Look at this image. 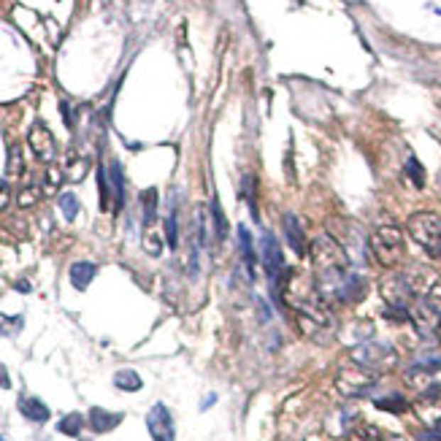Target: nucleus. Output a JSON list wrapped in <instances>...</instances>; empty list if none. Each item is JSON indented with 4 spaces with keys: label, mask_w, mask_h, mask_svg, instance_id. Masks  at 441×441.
Segmentation results:
<instances>
[{
    "label": "nucleus",
    "mask_w": 441,
    "mask_h": 441,
    "mask_svg": "<svg viewBox=\"0 0 441 441\" xmlns=\"http://www.w3.org/2000/svg\"><path fill=\"white\" fill-rule=\"evenodd\" d=\"M165 239H168V246L176 249L179 233H176V212H173V209H171V214H168V219H165Z\"/></svg>",
    "instance_id": "obj_24"
},
{
    "label": "nucleus",
    "mask_w": 441,
    "mask_h": 441,
    "mask_svg": "<svg viewBox=\"0 0 441 441\" xmlns=\"http://www.w3.org/2000/svg\"><path fill=\"white\" fill-rule=\"evenodd\" d=\"M19 412L25 414L28 420H33V423H46V420H49L46 403L38 398H33V396H22V398H19Z\"/></svg>",
    "instance_id": "obj_14"
},
{
    "label": "nucleus",
    "mask_w": 441,
    "mask_h": 441,
    "mask_svg": "<svg viewBox=\"0 0 441 441\" xmlns=\"http://www.w3.org/2000/svg\"><path fill=\"white\" fill-rule=\"evenodd\" d=\"M0 441H9V439H3V436H0Z\"/></svg>",
    "instance_id": "obj_29"
},
{
    "label": "nucleus",
    "mask_w": 441,
    "mask_h": 441,
    "mask_svg": "<svg viewBox=\"0 0 441 441\" xmlns=\"http://www.w3.org/2000/svg\"><path fill=\"white\" fill-rule=\"evenodd\" d=\"M282 225H285V236H287V244L293 246V252L298 257H303L309 249H306V236H303V228H300L298 217L295 214H285V219H282Z\"/></svg>",
    "instance_id": "obj_8"
},
{
    "label": "nucleus",
    "mask_w": 441,
    "mask_h": 441,
    "mask_svg": "<svg viewBox=\"0 0 441 441\" xmlns=\"http://www.w3.org/2000/svg\"><path fill=\"white\" fill-rule=\"evenodd\" d=\"M146 428L155 441H173L176 439V428H173V417L165 403H155L149 414H146Z\"/></svg>",
    "instance_id": "obj_5"
},
{
    "label": "nucleus",
    "mask_w": 441,
    "mask_h": 441,
    "mask_svg": "<svg viewBox=\"0 0 441 441\" xmlns=\"http://www.w3.org/2000/svg\"><path fill=\"white\" fill-rule=\"evenodd\" d=\"M0 387H11V379H9V374H6V369H3V363H0Z\"/></svg>",
    "instance_id": "obj_27"
},
{
    "label": "nucleus",
    "mask_w": 441,
    "mask_h": 441,
    "mask_svg": "<svg viewBox=\"0 0 441 441\" xmlns=\"http://www.w3.org/2000/svg\"><path fill=\"white\" fill-rule=\"evenodd\" d=\"M336 384H339V390L344 396H366L371 387L376 384V374L355 363V366L342 369V374L336 376Z\"/></svg>",
    "instance_id": "obj_4"
},
{
    "label": "nucleus",
    "mask_w": 441,
    "mask_h": 441,
    "mask_svg": "<svg viewBox=\"0 0 441 441\" xmlns=\"http://www.w3.org/2000/svg\"><path fill=\"white\" fill-rule=\"evenodd\" d=\"M439 185H441V173H439Z\"/></svg>",
    "instance_id": "obj_30"
},
{
    "label": "nucleus",
    "mask_w": 441,
    "mask_h": 441,
    "mask_svg": "<svg viewBox=\"0 0 441 441\" xmlns=\"http://www.w3.org/2000/svg\"><path fill=\"white\" fill-rule=\"evenodd\" d=\"M82 428H85V417L82 414H65L62 420H60L58 430L60 433H65V436H79L82 433Z\"/></svg>",
    "instance_id": "obj_16"
},
{
    "label": "nucleus",
    "mask_w": 441,
    "mask_h": 441,
    "mask_svg": "<svg viewBox=\"0 0 441 441\" xmlns=\"http://www.w3.org/2000/svg\"><path fill=\"white\" fill-rule=\"evenodd\" d=\"M423 439H436V441H441V420L433 428H430L428 433H423Z\"/></svg>",
    "instance_id": "obj_26"
},
{
    "label": "nucleus",
    "mask_w": 441,
    "mask_h": 441,
    "mask_svg": "<svg viewBox=\"0 0 441 441\" xmlns=\"http://www.w3.org/2000/svg\"><path fill=\"white\" fill-rule=\"evenodd\" d=\"M98 192H100V209L109 212L111 209V187H109V176H106L103 165L98 168Z\"/></svg>",
    "instance_id": "obj_19"
},
{
    "label": "nucleus",
    "mask_w": 441,
    "mask_h": 441,
    "mask_svg": "<svg viewBox=\"0 0 441 441\" xmlns=\"http://www.w3.org/2000/svg\"><path fill=\"white\" fill-rule=\"evenodd\" d=\"M352 360H355L357 366H363V369L379 371L382 366L393 363V349H390V347H384V344H366V347L355 349Z\"/></svg>",
    "instance_id": "obj_7"
},
{
    "label": "nucleus",
    "mask_w": 441,
    "mask_h": 441,
    "mask_svg": "<svg viewBox=\"0 0 441 441\" xmlns=\"http://www.w3.org/2000/svg\"><path fill=\"white\" fill-rule=\"evenodd\" d=\"M406 176L412 179V185L417 187V190L425 187V171H423V165H420L417 157H409V160H406Z\"/></svg>",
    "instance_id": "obj_20"
},
{
    "label": "nucleus",
    "mask_w": 441,
    "mask_h": 441,
    "mask_svg": "<svg viewBox=\"0 0 441 441\" xmlns=\"http://www.w3.org/2000/svg\"><path fill=\"white\" fill-rule=\"evenodd\" d=\"M109 187L114 192V212H122V206H125V176H122V165L116 160L109 165Z\"/></svg>",
    "instance_id": "obj_12"
},
{
    "label": "nucleus",
    "mask_w": 441,
    "mask_h": 441,
    "mask_svg": "<svg viewBox=\"0 0 441 441\" xmlns=\"http://www.w3.org/2000/svg\"><path fill=\"white\" fill-rule=\"evenodd\" d=\"M369 246L374 260L382 266V268H396L403 252H406V241H403V230L396 225H379L376 230H371Z\"/></svg>",
    "instance_id": "obj_2"
},
{
    "label": "nucleus",
    "mask_w": 441,
    "mask_h": 441,
    "mask_svg": "<svg viewBox=\"0 0 441 441\" xmlns=\"http://www.w3.org/2000/svg\"><path fill=\"white\" fill-rule=\"evenodd\" d=\"M22 327V317H14V320H6L0 314V333H16Z\"/></svg>",
    "instance_id": "obj_25"
},
{
    "label": "nucleus",
    "mask_w": 441,
    "mask_h": 441,
    "mask_svg": "<svg viewBox=\"0 0 441 441\" xmlns=\"http://www.w3.org/2000/svg\"><path fill=\"white\" fill-rule=\"evenodd\" d=\"M114 384L119 390H125V393H136V390H141V376L136 374L133 369H122L114 374Z\"/></svg>",
    "instance_id": "obj_15"
},
{
    "label": "nucleus",
    "mask_w": 441,
    "mask_h": 441,
    "mask_svg": "<svg viewBox=\"0 0 441 441\" xmlns=\"http://www.w3.org/2000/svg\"><path fill=\"white\" fill-rule=\"evenodd\" d=\"M260 257H263V266H266V273H268L271 285L282 279L285 273V257H282V249H279V241L271 236V233H263V241H260Z\"/></svg>",
    "instance_id": "obj_6"
},
{
    "label": "nucleus",
    "mask_w": 441,
    "mask_h": 441,
    "mask_svg": "<svg viewBox=\"0 0 441 441\" xmlns=\"http://www.w3.org/2000/svg\"><path fill=\"white\" fill-rule=\"evenodd\" d=\"M349 441H382V433L374 425H357L355 430H349Z\"/></svg>",
    "instance_id": "obj_22"
},
{
    "label": "nucleus",
    "mask_w": 441,
    "mask_h": 441,
    "mask_svg": "<svg viewBox=\"0 0 441 441\" xmlns=\"http://www.w3.org/2000/svg\"><path fill=\"white\" fill-rule=\"evenodd\" d=\"M122 423V414L119 412H106V409H92L89 412V425L95 433H109Z\"/></svg>",
    "instance_id": "obj_11"
},
{
    "label": "nucleus",
    "mask_w": 441,
    "mask_h": 441,
    "mask_svg": "<svg viewBox=\"0 0 441 441\" xmlns=\"http://www.w3.org/2000/svg\"><path fill=\"white\" fill-rule=\"evenodd\" d=\"M406 230L430 257H441V217L433 212H417L409 217Z\"/></svg>",
    "instance_id": "obj_3"
},
{
    "label": "nucleus",
    "mask_w": 441,
    "mask_h": 441,
    "mask_svg": "<svg viewBox=\"0 0 441 441\" xmlns=\"http://www.w3.org/2000/svg\"><path fill=\"white\" fill-rule=\"evenodd\" d=\"M239 246H241V260L246 271H249V279H255V263H257V255H255V244H252V236H249V230L239 225Z\"/></svg>",
    "instance_id": "obj_13"
},
{
    "label": "nucleus",
    "mask_w": 441,
    "mask_h": 441,
    "mask_svg": "<svg viewBox=\"0 0 441 441\" xmlns=\"http://www.w3.org/2000/svg\"><path fill=\"white\" fill-rule=\"evenodd\" d=\"M214 401H217V396H209V398L203 401V403H200V409H206V406H212Z\"/></svg>",
    "instance_id": "obj_28"
},
{
    "label": "nucleus",
    "mask_w": 441,
    "mask_h": 441,
    "mask_svg": "<svg viewBox=\"0 0 441 441\" xmlns=\"http://www.w3.org/2000/svg\"><path fill=\"white\" fill-rule=\"evenodd\" d=\"M60 209H62V217H65L68 222H73L82 206H79V198H76L73 192H65V195H60Z\"/></svg>",
    "instance_id": "obj_21"
},
{
    "label": "nucleus",
    "mask_w": 441,
    "mask_h": 441,
    "mask_svg": "<svg viewBox=\"0 0 441 441\" xmlns=\"http://www.w3.org/2000/svg\"><path fill=\"white\" fill-rule=\"evenodd\" d=\"M212 217H214V233H217V239L222 241V239L228 236V222H225V214H222L217 200H212Z\"/></svg>",
    "instance_id": "obj_23"
},
{
    "label": "nucleus",
    "mask_w": 441,
    "mask_h": 441,
    "mask_svg": "<svg viewBox=\"0 0 441 441\" xmlns=\"http://www.w3.org/2000/svg\"><path fill=\"white\" fill-rule=\"evenodd\" d=\"M312 266H314V287L322 298L330 300H349L363 298V279L349 268V255L342 244L330 233H322L312 241Z\"/></svg>",
    "instance_id": "obj_1"
},
{
    "label": "nucleus",
    "mask_w": 441,
    "mask_h": 441,
    "mask_svg": "<svg viewBox=\"0 0 441 441\" xmlns=\"http://www.w3.org/2000/svg\"><path fill=\"white\" fill-rule=\"evenodd\" d=\"M30 146L41 160H52V155H55V138L43 125H36L30 130Z\"/></svg>",
    "instance_id": "obj_9"
},
{
    "label": "nucleus",
    "mask_w": 441,
    "mask_h": 441,
    "mask_svg": "<svg viewBox=\"0 0 441 441\" xmlns=\"http://www.w3.org/2000/svg\"><path fill=\"white\" fill-rule=\"evenodd\" d=\"M376 406H379L382 412H393V414H401V412H406V409H409L406 398L398 396V393H393V396H387V398H379L376 401Z\"/></svg>",
    "instance_id": "obj_17"
},
{
    "label": "nucleus",
    "mask_w": 441,
    "mask_h": 441,
    "mask_svg": "<svg viewBox=\"0 0 441 441\" xmlns=\"http://www.w3.org/2000/svg\"><path fill=\"white\" fill-rule=\"evenodd\" d=\"M95 273H98L95 263H87V260L73 263L71 271H68V276H71V285L76 287V290H87V287H89V282L95 279Z\"/></svg>",
    "instance_id": "obj_10"
},
{
    "label": "nucleus",
    "mask_w": 441,
    "mask_h": 441,
    "mask_svg": "<svg viewBox=\"0 0 441 441\" xmlns=\"http://www.w3.org/2000/svg\"><path fill=\"white\" fill-rule=\"evenodd\" d=\"M141 206H143V222L152 225L157 217V190H146L141 192Z\"/></svg>",
    "instance_id": "obj_18"
}]
</instances>
